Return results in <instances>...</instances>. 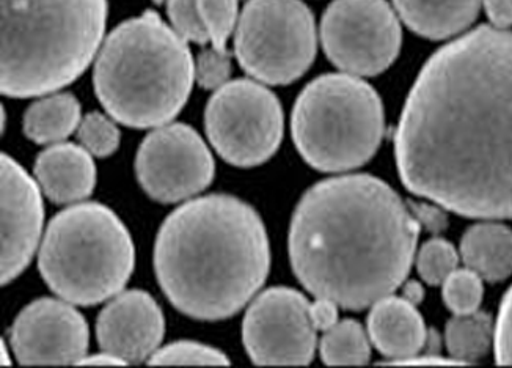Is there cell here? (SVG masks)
I'll return each instance as SVG.
<instances>
[{
	"label": "cell",
	"instance_id": "6da1fadb",
	"mask_svg": "<svg viewBox=\"0 0 512 368\" xmlns=\"http://www.w3.org/2000/svg\"><path fill=\"white\" fill-rule=\"evenodd\" d=\"M395 155L418 196L469 218L512 219V32L480 27L429 59Z\"/></svg>",
	"mask_w": 512,
	"mask_h": 368
},
{
	"label": "cell",
	"instance_id": "7a4b0ae2",
	"mask_svg": "<svg viewBox=\"0 0 512 368\" xmlns=\"http://www.w3.org/2000/svg\"><path fill=\"white\" fill-rule=\"evenodd\" d=\"M418 233L420 222L384 181L330 178L300 199L289 227V260L311 295L362 310L406 280Z\"/></svg>",
	"mask_w": 512,
	"mask_h": 368
},
{
	"label": "cell",
	"instance_id": "3957f363",
	"mask_svg": "<svg viewBox=\"0 0 512 368\" xmlns=\"http://www.w3.org/2000/svg\"><path fill=\"white\" fill-rule=\"evenodd\" d=\"M271 247L260 214L227 194L176 208L159 229L154 269L165 296L187 317H233L263 287Z\"/></svg>",
	"mask_w": 512,
	"mask_h": 368
},
{
	"label": "cell",
	"instance_id": "277c9868",
	"mask_svg": "<svg viewBox=\"0 0 512 368\" xmlns=\"http://www.w3.org/2000/svg\"><path fill=\"white\" fill-rule=\"evenodd\" d=\"M195 63L187 41L156 12L128 19L96 60L95 90L110 117L129 128L167 125L189 100Z\"/></svg>",
	"mask_w": 512,
	"mask_h": 368
},
{
	"label": "cell",
	"instance_id": "5b68a950",
	"mask_svg": "<svg viewBox=\"0 0 512 368\" xmlns=\"http://www.w3.org/2000/svg\"><path fill=\"white\" fill-rule=\"evenodd\" d=\"M107 0H2V92L30 98L76 81L103 41Z\"/></svg>",
	"mask_w": 512,
	"mask_h": 368
},
{
	"label": "cell",
	"instance_id": "8992f818",
	"mask_svg": "<svg viewBox=\"0 0 512 368\" xmlns=\"http://www.w3.org/2000/svg\"><path fill=\"white\" fill-rule=\"evenodd\" d=\"M131 233L101 203L60 211L41 243L38 268L55 295L74 306H95L118 295L134 271Z\"/></svg>",
	"mask_w": 512,
	"mask_h": 368
},
{
	"label": "cell",
	"instance_id": "52a82bcc",
	"mask_svg": "<svg viewBox=\"0 0 512 368\" xmlns=\"http://www.w3.org/2000/svg\"><path fill=\"white\" fill-rule=\"evenodd\" d=\"M384 126L381 98L354 74H324L310 82L291 117L300 156L321 172H343L370 161Z\"/></svg>",
	"mask_w": 512,
	"mask_h": 368
},
{
	"label": "cell",
	"instance_id": "ba28073f",
	"mask_svg": "<svg viewBox=\"0 0 512 368\" xmlns=\"http://www.w3.org/2000/svg\"><path fill=\"white\" fill-rule=\"evenodd\" d=\"M316 43L315 18L300 0H249L236 26V59L264 84L299 79L315 60Z\"/></svg>",
	"mask_w": 512,
	"mask_h": 368
},
{
	"label": "cell",
	"instance_id": "9c48e42d",
	"mask_svg": "<svg viewBox=\"0 0 512 368\" xmlns=\"http://www.w3.org/2000/svg\"><path fill=\"white\" fill-rule=\"evenodd\" d=\"M283 109L277 96L250 79L216 90L205 112L209 142L231 166L249 169L271 159L283 139Z\"/></svg>",
	"mask_w": 512,
	"mask_h": 368
},
{
	"label": "cell",
	"instance_id": "30bf717a",
	"mask_svg": "<svg viewBox=\"0 0 512 368\" xmlns=\"http://www.w3.org/2000/svg\"><path fill=\"white\" fill-rule=\"evenodd\" d=\"M326 56L354 76L387 70L401 48V26L385 0H335L322 16Z\"/></svg>",
	"mask_w": 512,
	"mask_h": 368
},
{
	"label": "cell",
	"instance_id": "8fae6325",
	"mask_svg": "<svg viewBox=\"0 0 512 368\" xmlns=\"http://www.w3.org/2000/svg\"><path fill=\"white\" fill-rule=\"evenodd\" d=\"M137 180L151 199L176 203L205 191L216 162L205 140L184 123L162 125L143 139L136 156Z\"/></svg>",
	"mask_w": 512,
	"mask_h": 368
},
{
	"label": "cell",
	"instance_id": "7c38bea8",
	"mask_svg": "<svg viewBox=\"0 0 512 368\" xmlns=\"http://www.w3.org/2000/svg\"><path fill=\"white\" fill-rule=\"evenodd\" d=\"M311 304L299 291L272 287L247 310L242 342L258 365H307L316 350Z\"/></svg>",
	"mask_w": 512,
	"mask_h": 368
},
{
	"label": "cell",
	"instance_id": "4fadbf2b",
	"mask_svg": "<svg viewBox=\"0 0 512 368\" xmlns=\"http://www.w3.org/2000/svg\"><path fill=\"white\" fill-rule=\"evenodd\" d=\"M87 321L71 302L41 298L24 307L10 342L22 365L79 364L88 350Z\"/></svg>",
	"mask_w": 512,
	"mask_h": 368
},
{
	"label": "cell",
	"instance_id": "5bb4252c",
	"mask_svg": "<svg viewBox=\"0 0 512 368\" xmlns=\"http://www.w3.org/2000/svg\"><path fill=\"white\" fill-rule=\"evenodd\" d=\"M44 208L37 181L2 155V284L27 268L40 243Z\"/></svg>",
	"mask_w": 512,
	"mask_h": 368
},
{
	"label": "cell",
	"instance_id": "9a60e30c",
	"mask_svg": "<svg viewBox=\"0 0 512 368\" xmlns=\"http://www.w3.org/2000/svg\"><path fill=\"white\" fill-rule=\"evenodd\" d=\"M164 332V313L156 299L143 290L115 296L96 321L101 350L120 357L126 364L150 359L161 345Z\"/></svg>",
	"mask_w": 512,
	"mask_h": 368
},
{
	"label": "cell",
	"instance_id": "2e32d148",
	"mask_svg": "<svg viewBox=\"0 0 512 368\" xmlns=\"http://www.w3.org/2000/svg\"><path fill=\"white\" fill-rule=\"evenodd\" d=\"M35 177L52 202L59 205L81 202L95 189V162L87 148L59 142L38 155Z\"/></svg>",
	"mask_w": 512,
	"mask_h": 368
},
{
	"label": "cell",
	"instance_id": "e0dca14e",
	"mask_svg": "<svg viewBox=\"0 0 512 368\" xmlns=\"http://www.w3.org/2000/svg\"><path fill=\"white\" fill-rule=\"evenodd\" d=\"M368 332L377 350L395 361H409L426 342L425 321L406 298L387 296L377 301L368 317Z\"/></svg>",
	"mask_w": 512,
	"mask_h": 368
},
{
	"label": "cell",
	"instance_id": "ac0fdd59",
	"mask_svg": "<svg viewBox=\"0 0 512 368\" xmlns=\"http://www.w3.org/2000/svg\"><path fill=\"white\" fill-rule=\"evenodd\" d=\"M484 0H393L404 23L415 34L443 40L459 34L475 21Z\"/></svg>",
	"mask_w": 512,
	"mask_h": 368
},
{
	"label": "cell",
	"instance_id": "d6986e66",
	"mask_svg": "<svg viewBox=\"0 0 512 368\" xmlns=\"http://www.w3.org/2000/svg\"><path fill=\"white\" fill-rule=\"evenodd\" d=\"M461 255L481 279L505 280L512 274V230L495 222L473 225L462 238Z\"/></svg>",
	"mask_w": 512,
	"mask_h": 368
},
{
	"label": "cell",
	"instance_id": "ffe728a7",
	"mask_svg": "<svg viewBox=\"0 0 512 368\" xmlns=\"http://www.w3.org/2000/svg\"><path fill=\"white\" fill-rule=\"evenodd\" d=\"M81 104L70 93L46 96L24 114V134L40 145L59 144L81 125Z\"/></svg>",
	"mask_w": 512,
	"mask_h": 368
},
{
	"label": "cell",
	"instance_id": "44dd1931",
	"mask_svg": "<svg viewBox=\"0 0 512 368\" xmlns=\"http://www.w3.org/2000/svg\"><path fill=\"white\" fill-rule=\"evenodd\" d=\"M495 331L492 318L483 312L464 313L447 324L448 351L458 362L480 359L491 348Z\"/></svg>",
	"mask_w": 512,
	"mask_h": 368
},
{
	"label": "cell",
	"instance_id": "7402d4cb",
	"mask_svg": "<svg viewBox=\"0 0 512 368\" xmlns=\"http://www.w3.org/2000/svg\"><path fill=\"white\" fill-rule=\"evenodd\" d=\"M370 356V342L357 321H338L322 335L321 357L327 365H363Z\"/></svg>",
	"mask_w": 512,
	"mask_h": 368
},
{
	"label": "cell",
	"instance_id": "603a6c76",
	"mask_svg": "<svg viewBox=\"0 0 512 368\" xmlns=\"http://www.w3.org/2000/svg\"><path fill=\"white\" fill-rule=\"evenodd\" d=\"M443 299L456 315L478 310L483 301V279L472 269H456L443 282Z\"/></svg>",
	"mask_w": 512,
	"mask_h": 368
},
{
	"label": "cell",
	"instance_id": "cb8c5ba5",
	"mask_svg": "<svg viewBox=\"0 0 512 368\" xmlns=\"http://www.w3.org/2000/svg\"><path fill=\"white\" fill-rule=\"evenodd\" d=\"M458 263V252L453 244L442 238L428 241L418 252V274L429 285L443 284L456 271Z\"/></svg>",
	"mask_w": 512,
	"mask_h": 368
},
{
	"label": "cell",
	"instance_id": "d4e9b609",
	"mask_svg": "<svg viewBox=\"0 0 512 368\" xmlns=\"http://www.w3.org/2000/svg\"><path fill=\"white\" fill-rule=\"evenodd\" d=\"M151 365H228L230 359L213 346L197 342H175L158 348L148 359Z\"/></svg>",
	"mask_w": 512,
	"mask_h": 368
},
{
	"label": "cell",
	"instance_id": "484cf974",
	"mask_svg": "<svg viewBox=\"0 0 512 368\" xmlns=\"http://www.w3.org/2000/svg\"><path fill=\"white\" fill-rule=\"evenodd\" d=\"M213 48L227 49L228 38L238 26V0H198Z\"/></svg>",
	"mask_w": 512,
	"mask_h": 368
},
{
	"label": "cell",
	"instance_id": "4316f807",
	"mask_svg": "<svg viewBox=\"0 0 512 368\" xmlns=\"http://www.w3.org/2000/svg\"><path fill=\"white\" fill-rule=\"evenodd\" d=\"M77 137L82 147L98 158H107L120 145V131L115 123L99 112L85 115L77 128Z\"/></svg>",
	"mask_w": 512,
	"mask_h": 368
},
{
	"label": "cell",
	"instance_id": "83f0119b",
	"mask_svg": "<svg viewBox=\"0 0 512 368\" xmlns=\"http://www.w3.org/2000/svg\"><path fill=\"white\" fill-rule=\"evenodd\" d=\"M167 13L176 34L187 43H208V29L198 8V0H167Z\"/></svg>",
	"mask_w": 512,
	"mask_h": 368
},
{
	"label": "cell",
	"instance_id": "f1b7e54d",
	"mask_svg": "<svg viewBox=\"0 0 512 368\" xmlns=\"http://www.w3.org/2000/svg\"><path fill=\"white\" fill-rule=\"evenodd\" d=\"M231 74L230 52L225 49H209L200 52L195 62V79L206 90H216L227 84Z\"/></svg>",
	"mask_w": 512,
	"mask_h": 368
},
{
	"label": "cell",
	"instance_id": "f546056e",
	"mask_svg": "<svg viewBox=\"0 0 512 368\" xmlns=\"http://www.w3.org/2000/svg\"><path fill=\"white\" fill-rule=\"evenodd\" d=\"M495 361L500 365H512V287L503 299L494 337Z\"/></svg>",
	"mask_w": 512,
	"mask_h": 368
},
{
	"label": "cell",
	"instance_id": "4dcf8cb0",
	"mask_svg": "<svg viewBox=\"0 0 512 368\" xmlns=\"http://www.w3.org/2000/svg\"><path fill=\"white\" fill-rule=\"evenodd\" d=\"M338 304L326 298H316L311 304V320L318 331L326 332L338 323Z\"/></svg>",
	"mask_w": 512,
	"mask_h": 368
},
{
	"label": "cell",
	"instance_id": "1f68e13d",
	"mask_svg": "<svg viewBox=\"0 0 512 368\" xmlns=\"http://www.w3.org/2000/svg\"><path fill=\"white\" fill-rule=\"evenodd\" d=\"M487 16L498 29L512 26V0H484Z\"/></svg>",
	"mask_w": 512,
	"mask_h": 368
},
{
	"label": "cell",
	"instance_id": "d6a6232c",
	"mask_svg": "<svg viewBox=\"0 0 512 368\" xmlns=\"http://www.w3.org/2000/svg\"><path fill=\"white\" fill-rule=\"evenodd\" d=\"M412 210H414V216L417 218V221L425 224L432 232H439V230H442L447 225L445 216L437 208L429 207V205H414Z\"/></svg>",
	"mask_w": 512,
	"mask_h": 368
},
{
	"label": "cell",
	"instance_id": "836d02e7",
	"mask_svg": "<svg viewBox=\"0 0 512 368\" xmlns=\"http://www.w3.org/2000/svg\"><path fill=\"white\" fill-rule=\"evenodd\" d=\"M79 364H92V365H126V362L114 354L106 353L103 351L101 354L95 356H85Z\"/></svg>",
	"mask_w": 512,
	"mask_h": 368
},
{
	"label": "cell",
	"instance_id": "e575fe53",
	"mask_svg": "<svg viewBox=\"0 0 512 368\" xmlns=\"http://www.w3.org/2000/svg\"><path fill=\"white\" fill-rule=\"evenodd\" d=\"M404 298L412 302V304H417V302H420L421 298H423V288H421L420 284H417V282H410L406 290H404Z\"/></svg>",
	"mask_w": 512,
	"mask_h": 368
}]
</instances>
